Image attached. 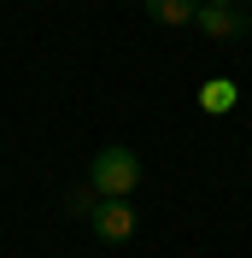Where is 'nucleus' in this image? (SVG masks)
<instances>
[{
  "mask_svg": "<svg viewBox=\"0 0 252 258\" xmlns=\"http://www.w3.org/2000/svg\"><path fill=\"white\" fill-rule=\"evenodd\" d=\"M88 188L100 200H129V194L141 188V159L129 147H100L94 164H88Z\"/></svg>",
  "mask_w": 252,
  "mask_h": 258,
  "instance_id": "f257e3e1",
  "label": "nucleus"
},
{
  "mask_svg": "<svg viewBox=\"0 0 252 258\" xmlns=\"http://www.w3.org/2000/svg\"><path fill=\"white\" fill-rule=\"evenodd\" d=\"M88 223H94V235L100 241H129V235H135V206H129V200H100L94 211H88Z\"/></svg>",
  "mask_w": 252,
  "mask_h": 258,
  "instance_id": "f03ea898",
  "label": "nucleus"
},
{
  "mask_svg": "<svg viewBox=\"0 0 252 258\" xmlns=\"http://www.w3.org/2000/svg\"><path fill=\"white\" fill-rule=\"evenodd\" d=\"M194 30H205L211 41H240V35H252V18L240 6H200Z\"/></svg>",
  "mask_w": 252,
  "mask_h": 258,
  "instance_id": "7ed1b4c3",
  "label": "nucleus"
},
{
  "mask_svg": "<svg viewBox=\"0 0 252 258\" xmlns=\"http://www.w3.org/2000/svg\"><path fill=\"white\" fill-rule=\"evenodd\" d=\"M200 6L205 0H147V18H153V24H194V18H200Z\"/></svg>",
  "mask_w": 252,
  "mask_h": 258,
  "instance_id": "20e7f679",
  "label": "nucleus"
},
{
  "mask_svg": "<svg viewBox=\"0 0 252 258\" xmlns=\"http://www.w3.org/2000/svg\"><path fill=\"white\" fill-rule=\"evenodd\" d=\"M200 106H205V112H229V106H235V82H229V77H217V82H205V94H200Z\"/></svg>",
  "mask_w": 252,
  "mask_h": 258,
  "instance_id": "39448f33",
  "label": "nucleus"
},
{
  "mask_svg": "<svg viewBox=\"0 0 252 258\" xmlns=\"http://www.w3.org/2000/svg\"><path fill=\"white\" fill-rule=\"evenodd\" d=\"M205 6H235V0H205Z\"/></svg>",
  "mask_w": 252,
  "mask_h": 258,
  "instance_id": "423d86ee",
  "label": "nucleus"
}]
</instances>
